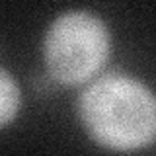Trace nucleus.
<instances>
[{
	"instance_id": "obj_1",
	"label": "nucleus",
	"mask_w": 156,
	"mask_h": 156,
	"mask_svg": "<svg viewBox=\"0 0 156 156\" xmlns=\"http://www.w3.org/2000/svg\"><path fill=\"white\" fill-rule=\"evenodd\" d=\"M78 113L88 135L111 150H136L156 140V98L143 82L109 72L82 92Z\"/></svg>"
},
{
	"instance_id": "obj_2",
	"label": "nucleus",
	"mask_w": 156,
	"mask_h": 156,
	"mask_svg": "<svg viewBox=\"0 0 156 156\" xmlns=\"http://www.w3.org/2000/svg\"><path fill=\"white\" fill-rule=\"evenodd\" d=\"M109 55V31L96 14L70 10L49 26L43 57L49 74L66 86L84 84Z\"/></svg>"
},
{
	"instance_id": "obj_3",
	"label": "nucleus",
	"mask_w": 156,
	"mask_h": 156,
	"mask_svg": "<svg viewBox=\"0 0 156 156\" xmlns=\"http://www.w3.org/2000/svg\"><path fill=\"white\" fill-rule=\"evenodd\" d=\"M20 109V88L8 70L0 66V127L8 125Z\"/></svg>"
}]
</instances>
